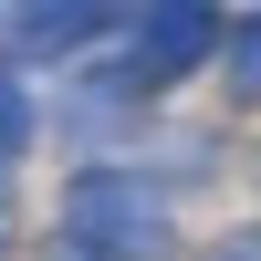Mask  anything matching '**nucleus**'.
Segmentation results:
<instances>
[{
	"mask_svg": "<svg viewBox=\"0 0 261 261\" xmlns=\"http://www.w3.org/2000/svg\"><path fill=\"white\" fill-rule=\"evenodd\" d=\"M105 11H11V42L21 53H73V42H94Z\"/></svg>",
	"mask_w": 261,
	"mask_h": 261,
	"instance_id": "3",
	"label": "nucleus"
},
{
	"mask_svg": "<svg viewBox=\"0 0 261 261\" xmlns=\"http://www.w3.org/2000/svg\"><path fill=\"white\" fill-rule=\"evenodd\" d=\"M230 94H241V105H261V11H241V21H230Z\"/></svg>",
	"mask_w": 261,
	"mask_h": 261,
	"instance_id": "4",
	"label": "nucleus"
},
{
	"mask_svg": "<svg viewBox=\"0 0 261 261\" xmlns=\"http://www.w3.org/2000/svg\"><path fill=\"white\" fill-rule=\"evenodd\" d=\"M220 32H230V21H220V11H199V0H167V11H146V21H136V73H125V84H136V94L188 84V73L209 63V42H220Z\"/></svg>",
	"mask_w": 261,
	"mask_h": 261,
	"instance_id": "2",
	"label": "nucleus"
},
{
	"mask_svg": "<svg viewBox=\"0 0 261 261\" xmlns=\"http://www.w3.org/2000/svg\"><path fill=\"white\" fill-rule=\"evenodd\" d=\"M209 261H261V220H251V230H220V241H209Z\"/></svg>",
	"mask_w": 261,
	"mask_h": 261,
	"instance_id": "6",
	"label": "nucleus"
},
{
	"mask_svg": "<svg viewBox=\"0 0 261 261\" xmlns=\"http://www.w3.org/2000/svg\"><path fill=\"white\" fill-rule=\"evenodd\" d=\"M63 241H73V261H167L178 251V199L146 167H84L63 188Z\"/></svg>",
	"mask_w": 261,
	"mask_h": 261,
	"instance_id": "1",
	"label": "nucleus"
},
{
	"mask_svg": "<svg viewBox=\"0 0 261 261\" xmlns=\"http://www.w3.org/2000/svg\"><path fill=\"white\" fill-rule=\"evenodd\" d=\"M21 146H32V94H21L11 73H0V167H11Z\"/></svg>",
	"mask_w": 261,
	"mask_h": 261,
	"instance_id": "5",
	"label": "nucleus"
}]
</instances>
